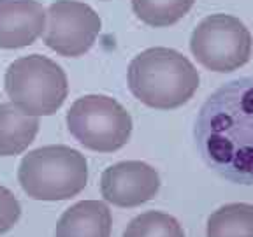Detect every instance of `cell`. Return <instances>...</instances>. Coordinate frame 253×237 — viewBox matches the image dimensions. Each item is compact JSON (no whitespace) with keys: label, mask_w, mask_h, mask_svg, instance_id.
Here are the masks:
<instances>
[{"label":"cell","mask_w":253,"mask_h":237,"mask_svg":"<svg viewBox=\"0 0 253 237\" xmlns=\"http://www.w3.org/2000/svg\"><path fill=\"white\" fill-rule=\"evenodd\" d=\"M195 144L213 172L253 185V78H241L208 97L195 121Z\"/></svg>","instance_id":"cell-1"},{"label":"cell","mask_w":253,"mask_h":237,"mask_svg":"<svg viewBox=\"0 0 253 237\" xmlns=\"http://www.w3.org/2000/svg\"><path fill=\"white\" fill-rule=\"evenodd\" d=\"M128 88L153 109H176L199 88V72L186 56L170 47H150L128 65Z\"/></svg>","instance_id":"cell-2"},{"label":"cell","mask_w":253,"mask_h":237,"mask_svg":"<svg viewBox=\"0 0 253 237\" xmlns=\"http://www.w3.org/2000/svg\"><path fill=\"white\" fill-rule=\"evenodd\" d=\"M23 192L36 200H67L81 194L88 181L84 155L69 146H42L25 155L18 169Z\"/></svg>","instance_id":"cell-3"},{"label":"cell","mask_w":253,"mask_h":237,"mask_svg":"<svg viewBox=\"0 0 253 237\" xmlns=\"http://www.w3.org/2000/svg\"><path fill=\"white\" fill-rule=\"evenodd\" d=\"M5 91L27 115L51 116L67 99L69 83L56 62L42 55H28L7 67Z\"/></svg>","instance_id":"cell-4"},{"label":"cell","mask_w":253,"mask_h":237,"mask_svg":"<svg viewBox=\"0 0 253 237\" xmlns=\"http://www.w3.org/2000/svg\"><path fill=\"white\" fill-rule=\"evenodd\" d=\"M67 126L84 148L113 153L130 139L132 118L122 104L107 95H84L69 109Z\"/></svg>","instance_id":"cell-5"},{"label":"cell","mask_w":253,"mask_h":237,"mask_svg":"<svg viewBox=\"0 0 253 237\" xmlns=\"http://www.w3.org/2000/svg\"><path fill=\"white\" fill-rule=\"evenodd\" d=\"M190 49L202 67L232 72L252 56V36L246 25L229 14H211L197 25Z\"/></svg>","instance_id":"cell-6"},{"label":"cell","mask_w":253,"mask_h":237,"mask_svg":"<svg viewBox=\"0 0 253 237\" xmlns=\"http://www.w3.org/2000/svg\"><path fill=\"white\" fill-rule=\"evenodd\" d=\"M46 18L44 42L62 56L84 55L102 27L99 14L78 0H56L47 7Z\"/></svg>","instance_id":"cell-7"},{"label":"cell","mask_w":253,"mask_h":237,"mask_svg":"<svg viewBox=\"0 0 253 237\" xmlns=\"http://www.w3.org/2000/svg\"><path fill=\"white\" fill-rule=\"evenodd\" d=\"M160 190V176L151 165L137 160L107 167L100 178V192L118 207H137L151 200Z\"/></svg>","instance_id":"cell-8"},{"label":"cell","mask_w":253,"mask_h":237,"mask_svg":"<svg viewBox=\"0 0 253 237\" xmlns=\"http://www.w3.org/2000/svg\"><path fill=\"white\" fill-rule=\"evenodd\" d=\"M46 30V11L37 0H0V47L30 46Z\"/></svg>","instance_id":"cell-9"},{"label":"cell","mask_w":253,"mask_h":237,"mask_svg":"<svg viewBox=\"0 0 253 237\" xmlns=\"http://www.w3.org/2000/svg\"><path fill=\"white\" fill-rule=\"evenodd\" d=\"M111 211L104 202L83 200L62 214L55 237H111Z\"/></svg>","instance_id":"cell-10"},{"label":"cell","mask_w":253,"mask_h":237,"mask_svg":"<svg viewBox=\"0 0 253 237\" xmlns=\"http://www.w3.org/2000/svg\"><path fill=\"white\" fill-rule=\"evenodd\" d=\"M37 132V116L27 115L12 102L0 104V157L23 153L34 142Z\"/></svg>","instance_id":"cell-11"},{"label":"cell","mask_w":253,"mask_h":237,"mask_svg":"<svg viewBox=\"0 0 253 237\" xmlns=\"http://www.w3.org/2000/svg\"><path fill=\"white\" fill-rule=\"evenodd\" d=\"M206 237H253V205H221L208 220Z\"/></svg>","instance_id":"cell-12"},{"label":"cell","mask_w":253,"mask_h":237,"mask_svg":"<svg viewBox=\"0 0 253 237\" xmlns=\"http://www.w3.org/2000/svg\"><path fill=\"white\" fill-rule=\"evenodd\" d=\"M195 0H132L139 20L150 27H169L178 23L192 9Z\"/></svg>","instance_id":"cell-13"},{"label":"cell","mask_w":253,"mask_h":237,"mask_svg":"<svg viewBox=\"0 0 253 237\" xmlns=\"http://www.w3.org/2000/svg\"><path fill=\"white\" fill-rule=\"evenodd\" d=\"M123 237H185V232L174 216L160 211H148L126 225Z\"/></svg>","instance_id":"cell-14"},{"label":"cell","mask_w":253,"mask_h":237,"mask_svg":"<svg viewBox=\"0 0 253 237\" xmlns=\"http://www.w3.org/2000/svg\"><path fill=\"white\" fill-rule=\"evenodd\" d=\"M21 216L20 200L11 190L0 186V236L12 229Z\"/></svg>","instance_id":"cell-15"}]
</instances>
